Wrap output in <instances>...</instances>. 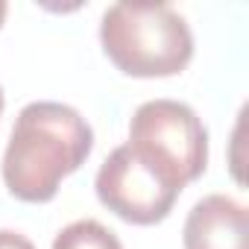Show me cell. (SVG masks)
I'll return each mask as SVG.
<instances>
[{
	"instance_id": "ba28073f",
	"label": "cell",
	"mask_w": 249,
	"mask_h": 249,
	"mask_svg": "<svg viewBox=\"0 0 249 249\" xmlns=\"http://www.w3.org/2000/svg\"><path fill=\"white\" fill-rule=\"evenodd\" d=\"M3 18H6V3L0 0V27H3Z\"/></svg>"
},
{
	"instance_id": "8992f818",
	"label": "cell",
	"mask_w": 249,
	"mask_h": 249,
	"mask_svg": "<svg viewBox=\"0 0 249 249\" xmlns=\"http://www.w3.org/2000/svg\"><path fill=\"white\" fill-rule=\"evenodd\" d=\"M50 249H123V243L100 220H76L56 234Z\"/></svg>"
},
{
	"instance_id": "5b68a950",
	"label": "cell",
	"mask_w": 249,
	"mask_h": 249,
	"mask_svg": "<svg viewBox=\"0 0 249 249\" xmlns=\"http://www.w3.org/2000/svg\"><path fill=\"white\" fill-rule=\"evenodd\" d=\"M185 249H249L246 208L226 194L202 196L182 229Z\"/></svg>"
},
{
	"instance_id": "9c48e42d",
	"label": "cell",
	"mask_w": 249,
	"mask_h": 249,
	"mask_svg": "<svg viewBox=\"0 0 249 249\" xmlns=\"http://www.w3.org/2000/svg\"><path fill=\"white\" fill-rule=\"evenodd\" d=\"M3 103H6V100H3V88H0V114H3Z\"/></svg>"
},
{
	"instance_id": "277c9868",
	"label": "cell",
	"mask_w": 249,
	"mask_h": 249,
	"mask_svg": "<svg viewBox=\"0 0 249 249\" xmlns=\"http://www.w3.org/2000/svg\"><path fill=\"white\" fill-rule=\"evenodd\" d=\"M94 191L111 214L132 226L161 223L182 194L170 182H164L153 167H147L129 150V144H120L106 156V161L97 170Z\"/></svg>"
},
{
	"instance_id": "7a4b0ae2",
	"label": "cell",
	"mask_w": 249,
	"mask_h": 249,
	"mask_svg": "<svg viewBox=\"0 0 249 249\" xmlns=\"http://www.w3.org/2000/svg\"><path fill=\"white\" fill-rule=\"evenodd\" d=\"M100 44L117 71L138 79L176 76L194 59L188 21L167 3H114L103 12Z\"/></svg>"
},
{
	"instance_id": "6da1fadb",
	"label": "cell",
	"mask_w": 249,
	"mask_h": 249,
	"mask_svg": "<svg viewBox=\"0 0 249 249\" xmlns=\"http://www.w3.org/2000/svg\"><path fill=\"white\" fill-rule=\"evenodd\" d=\"M94 150V129L65 103H27L3 153V185L21 202H50L65 176L76 173Z\"/></svg>"
},
{
	"instance_id": "52a82bcc",
	"label": "cell",
	"mask_w": 249,
	"mask_h": 249,
	"mask_svg": "<svg viewBox=\"0 0 249 249\" xmlns=\"http://www.w3.org/2000/svg\"><path fill=\"white\" fill-rule=\"evenodd\" d=\"M0 249H36L30 237H24L21 231L12 229H0Z\"/></svg>"
},
{
	"instance_id": "3957f363",
	"label": "cell",
	"mask_w": 249,
	"mask_h": 249,
	"mask_svg": "<svg viewBox=\"0 0 249 249\" xmlns=\"http://www.w3.org/2000/svg\"><path fill=\"white\" fill-rule=\"evenodd\" d=\"M129 150L176 191L208 167V132L188 103L147 100L129 120Z\"/></svg>"
}]
</instances>
